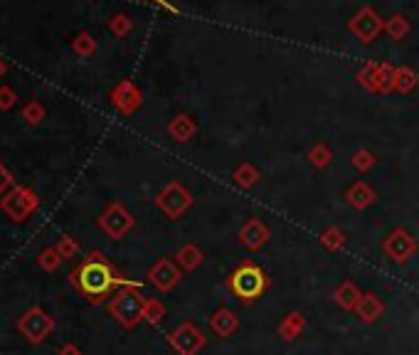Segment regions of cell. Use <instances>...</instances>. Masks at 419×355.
Segmentation results:
<instances>
[{
    "instance_id": "cell-1",
    "label": "cell",
    "mask_w": 419,
    "mask_h": 355,
    "mask_svg": "<svg viewBox=\"0 0 419 355\" xmlns=\"http://www.w3.org/2000/svg\"><path fill=\"white\" fill-rule=\"evenodd\" d=\"M77 284H79V289L84 291L86 296H104L108 289H111L113 284H116V279H113L111 269L104 264V261H86V264H82V269L77 271Z\"/></svg>"
},
{
    "instance_id": "cell-2",
    "label": "cell",
    "mask_w": 419,
    "mask_h": 355,
    "mask_svg": "<svg viewBox=\"0 0 419 355\" xmlns=\"http://www.w3.org/2000/svg\"><path fill=\"white\" fill-rule=\"evenodd\" d=\"M348 30L360 40V43L370 45L372 40L380 38V33H385V20H382L372 8H363L353 15V20L348 23Z\"/></svg>"
},
{
    "instance_id": "cell-3",
    "label": "cell",
    "mask_w": 419,
    "mask_h": 355,
    "mask_svg": "<svg viewBox=\"0 0 419 355\" xmlns=\"http://www.w3.org/2000/svg\"><path fill=\"white\" fill-rule=\"evenodd\" d=\"M35 208H38V198H35V193H30L28 188H13L3 198V210L13 220H18V222H23Z\"/></svg>"
},
{
    "instance_id": "cell-4",
    "label": "cell",
    "mask_w": 419,
    "mask_h": 355,
    "mask_svg": "<svg viewBox=\"0 0 419 355\" xmlns=\"http://www.w3.org/2000/svg\"><path fill=\"white\" fill-rule=\"evenodd\" d=\"M232 286H235V294L242 298H255L262 294L264 289V274L257 266H242L240 271L232 279Z\"/></svg>"
},
{
    "instance_id": "cell-5",
    "label": "cell",
    "mask_w": 419,
    "mask_h": 355,
    "mask_svg": "<svg viewBox=\"0 0 419 355\" xmlns=\"http://www.w3.org/2000/svg\"><path fill=\"white\" fill-rule=\"evenodd\" d=\"M20 331H23L30 341L40 343L50 331H52V321H50V316L43 308H33V311H28L20 318Z\"/></svg>"
},
{
    "instance_id": "cell-6",
    "label": "cell",
    "mask_w": 419,
    "mask_h": 355,
    "mask_svg": "<svg viewBox=\"0 0 419 355\" xmlns=\"http://www.w3.org/2000/svg\"><path fill=\"white\" fill-rule=\"evenodd\" d=\"M113 101H116L123 111H131V109H136V104H138V91L133 89L131 81H121V84L116 86V91H113Z\"/></svg>"
},
{
    "instance_id": "cell-7",
    "label": "cell",
    "mask_w": 419,
    "mask_h": 355,
    "mask_svg": "<svg viewBox=\"0 0 419 355\" xmlns=\"http://www.w3.org/2000/svg\"><path fill=\"white\" fill-rule=\"evenodd\" d=\"M385 33L392 40H405L410 35V23H407L405 15H392L390 20H385Z\"/></svg>"
},
{
    "instance_id": "cell-8",
    "label": "cell",
    "mask_w": 419,
    "mask_h": 355,
    "mask_svg": "<svg viewBox=\"0 0 419 355\" xmlns=\"http://www.w3.org/2000/svg\"><path fill=\"white\" fill-rule=\"evenodd\" d=\"M72 50L82 57H89V55L96 52V40L91 38L89 33H79L74 40H72Z\"/></svg>"
},
{
    "instance_id": "cell-9",
    "label": "cell",
    "mask_w": 419,
    "mask_h": 355,
    "mask_svg": "<svg viewBox=\"0 0 419 355\" xmlns=\"http://www.w3.org/2000/svg\"><path fill=\"white\" fill-rule=\"evenodd\" d=\"M108 28H111V33L116 35V38H126V35L133 30V20L128 18V15H113Z\"/></svg>"
},
{
    "instance_id": "cell-10",
    "label": "cell",
    "mask_w": 419,
    "mask_h": 355,
    "mask_svg": "<svg viewBox=\"0 0 419 355\" xmlns=\"http://www.w3.org/2000/svg\"><path fill=\"white\" fill-rule=\"evenodd\" d=\"M395 84L400 86V89H412V86L417 84V74L412 69H407V67H402V69L395 72Z\"/></svg>"
},
{
    "instance_id": "cell-11",
    "label": "cell",
    "mask_w": 419,
    "mask_h": 355,
    "mask_svg": "<svg viewBox=\"0 0 419 355\" xmlns=\"http://www.w3.org/2000/svg\"><path fill=\"white\" fill-rule=\"evenodd\" d=\"M23 116H25V121H28V123L38 126V123L43 121V116H45L43 104H40V101H33V104H28V106H25V111H23Z\"/></svg>"
},
{
    "instance_id": "cell-12",
    "label": "cell",
    "mask_w": 419,
    "mask_h": 355,
    "mask_svg": "<svg viewBox=\"0 0 419 355\" xmlns=\"http://www.w3.org/2000/svg\"><path fill=\"white\" fill-rule=\"evenodd\" d=\"M15 99H18V96H15V91L10 89V86H0V109H3V111L13 109Z\"/></svg>"
},
{
    "instance_id": "cell-13",
    "label": "cell",
    "mask_w": 419,
    "mask_h": 355,
    "mask_svg": "<svg viewBox=\"0 0 419 355\" xmlns=\"http://www.w3.org/2000/svg\"><path fill=\"white\" fill-rule=\"evenodd\" d=\"M170 131H173L175 136H178V141H185V136L190 133V123L185 121V116H178V121H175L173 126H170Z\"/></svg>"
},
{
    "instance_id": "cell-14",
    "label": "cell",
    "mask_w": 419,
    "mask_h": 355,
    "mask_svg": "<svg viewBox=\"0 0 419 355\" xmlns=\"http://www.w3.org/2000/svg\"><path fill=\"white\" fill-rule=\"evenodd\" d=\"M40 261H43V264L48 266V269H50V266H52V269H55L57 261H60V259H57V252H50V249H48L43 257H40Z\"/></svg>"
},
{
    "instance_id": "cell-15",
    "label": "cell",
    "mask_w": 419,
    "mask_h": 355,
    "mask_svg": "<svg viewBox=\"0 0 419 355\" xmlns=\"http://www.w3.org/2000/svg\"><path fill=\"white\" fill-rule=\"evenodd\" d=\"M10 183H13V178H10V173L5 171L3 166H0V193H5V188H10Z\"/></svg>"
},
{
    "instance_id": "cell-16",
    "label": "cell",
    "mask_w": 419,
    "mask_h": 355,
    "mask_svg": "<svg viewBox=\"0 0 419 355\" xmlns=\"http://www.w3.org/2000/svg\"><path fill=\"white\" fill-rule=\"evenodd\" d=\"M370 161H372V158L367 156V153H358V156H355V166H360V168L370 166Z\"/></svg>"
},
{
    "instance_id": "cell-17",
    "label": "cell",
    "mask_w": 419,
    "mask_h": 355,
    "mask_svg": "<svg viewBox=\"0 0 419 355\" xmlns=\"http://www.w3.org/2000/svg\"><path fill=\"white\" fill-rule=\"evenodd\" d=\"M325 161H328V158H325V151H313V163H318V166H323Z\"/></svg>"
},
{
    "instance_id": "cell-18",
    "label": "cell",
    "mask_w": 419,
    "mask_h": 355,
    "mask_svg": "<svg viewBox=\"0 0 419 355\" xmlns=\"http://www.w3.org/2000/svg\"><path fill=\"white\" fill-rule=\"evenodd\" d=\"M148 3H156V5H160V8L170 10V13H175V8H173V5H168V3H165V0H148Z\"/></svg>"
},
{
    "instance_id": "cell-19",
    "label": "cell",
    "mask_w": 419,
    "mask_h": 355,
    "mask_svg": "<svg viewBox=\"0 0 419 355\" xmlns=\"http://www.w3.org/2000/svg\"><path fill=\"white\" fill-rule=\"evenodd\" d=\"M65 355H77L74 348H65Z\"/></svg>"
},
{
    "instance_id": "cell-20",
    "label": "cell",
    "mask_w": 419,
    "mask_h": 355,
    "mask_svg": "<svg viewBox=\"0 0 419 355\" xmlns=\"http://www.w3.org/2000/svg\"><path fill=\"white\" fill-rule=\"evenodd\" d=\"M3 74H5V62L0 60V77H3Z\"/></svg>"
}]
</instances>
